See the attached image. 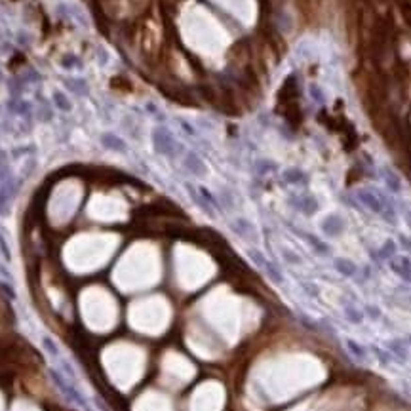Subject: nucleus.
Instances as JSON below:
<instances>
[{"instance_id":"nucleus-1","label":"nucleus","mask_w":411,"mask_h":411,"mask_svg":"<svg viewBox=\"0 0 411 411\" xmlns=\"http://www.w3.org/2000/svg\"><path fill=\"white\" fill-rule=\"evenodd\" d=\"M152 147H154V151L164 154V156H173L177 145H175L172 133L166 128H154V131H152Z\"/></svg>"},{"instance_id":"nucleus-2","label":"nucleus","mask_w":411,"mask_h":411,"mask_svg":"<svg viewBox=\"0 0 411 411\" xmlns=\"http://www.w3.org/2000/svg\"><path fill=\"white\" fill-rule=\"evenodd\" d=\"M52 377H54L55 385L59 387V390L65 394L69 400L73 402V404H76V406H80V408L88 410V404H86V400H84V396L78 392V389H76L73 383H69L67 379L61 377V373H55V371H52Z\"/></svg>"},{"instance_id":"nucleus-3","label":"nucleus","mask_w":411,"mask_h":411,"mask_svg":"<svg viewBox=\"0 0 411 411\" xmlns=\"http://www.w3.org/2000/svg\"><path fill=\"white\" fill-rule=\"evenodd\" d=\"M322 232H324L325 236H329V238H335V236H339V234H343V230H345V219L341 215H337V213H331V215L324 217V221H322Z\"/></svg>"},{"instance_id":"nucleus-4","label":"nucleus","mask_w":411,"mask_h":411,"mask_svg":"<svg viewBox=\"0 0 411 411\" xmlns=\"http://www.w3.org/2000/svg\"><path fill=\"white\" fill-rule=\"evenodd\" d=\"M389 265L394 274H398L404 282H410L411 284V259L410 257H392L389 259Z\"/></svg>"},{"instance_id":"nucleus-5","label":"nucleus","mask_w":411,"mask_h":411,"mask_svg":"<svg viewBox=\"0 0 411 411\" xmlns=\"http://www.w3.org/2000/svg\"><path fill=\"white\" fill-rule=\"evenodd\" d=\"M381 177H383V181H385V185H387V189H389L390 193H394V195L402 193V179L394 170H390L387 166L381 168Z\"/></svg>"},{"instance_id":"nucleus-6","label":"nucleus","mask_w":411,"mask_h":411,"mask_svg":"<svg viewBox=\"0 0 411 411\" xmlns=\"http://www.w3.org/2000/svg\"><path fill=\"white\" fill-rule=\"evenodd\" d=\"M101 145H103L105 149H108V151H114V152L128 151L126 141L120 139L118 135H114V133H103V135H101Z\"/></svg>"},{"instance_id":"nucleus-7","label":"nucleus","mask_w":411,"mask_h":411,"mask_svg":"<svg viewBox=\"0 0 411 411\" xmlns=\"http://www.w3.org/2000/svg\"><path fill=\"white\" fill-rule=\"evenodd\" d=\"M333 267H335V271L339 272L341 276H345V278H354L358 274L356 263H352V261L346 259V257H337V259L333 261Z\"/></svg>"},{"instance_id":"nucleus-8","label":"nucleus","mask_w":411,"mask_h":411,"mask_svg":"<svg viewBox=\"0 0 411 411\" xmlns=\"http://www.w3.org/2000/svg\"><path fill=\"white\" fill-rule=\"evenodd\" d=\"M185 168L191 173H195L196 177L206 175V164L202 162V158H200L198 154H195V152H189V154L185 156Z\"/></svg>"},{"instance_id":"nucleus-9","label":"nucleus","mask_w":411,"mask_h":411,"mask_svg":"<svg viewBox=\"0 0 411 411\" xmlns=\"http://www.w3.org/2000/svg\"><path fill=\"white\" fill-rule=\"evenodd\" d=\"M387 350H389L392 356L396 358L398 362H408V356H410V352H408V348H406V345L402 343V341H398V339H394V341H389L387 343Z\"/></svg>"},{"instance_id":"nucleus-10","label":"nucleus","mask_w":411,"mask_h":411,"mask_svg":"<svg viewBox=\"0 0 411 411\" xmlns=\"http://www.w3.org/2000/svg\"><path fill=\"white\" fill-rule=\"evenodd\" d=\"M345 346H346V350L352 354V358L354 360H358V362H364L366 358H368V348L364 345H360L358 341H354V339H345Z\"/></svg>"},{"instance_id":"nucleus-11","label":"nucleus","mask_w":411,"mask_h":411,"mask_svg":"<svg viewBox=\"0 0 411 411\" xmlns=\"http://www.w3.org/2000/svg\"><path fill=\"white\" fill-rule=\"evenodd\" d=\"M303 238L307 240V242H308L310 246H312V249L316 251V253H318V255H324V257H325V255H329V253H331L329 246H327L325 242H322V240L318 238V236H314V234H308V232H307V234H303Z\"/></svg>"},{"instance_id":"nucleus-12","label":"nucleus","mask_w":411,"mask_h":411,"mask_svg":"<svg viewBox=\"0 0 411 411\" xmlns=\"http://www.w3.org/2000/svg\"><path fill=\"white\" fill-rule=\"evenodd\" d=\"M343 314H345L346 322H350V324L354 325L364 324V312H362L358 307H354V305H346L345 308H343Z\"/></svg>"},{"instance_id":"nucleus-13","label":"nucleus","mask_w":411,"mask_h":411,"mask_svg":"<svg viewBox=\"0 0 411 411\" xmlns=\"http://www.w3.org/2000/svg\"><path fill=\"white\" fill-rule=\"evenodd\" d=\"M185 187H187V191H189V195H191V198H193L196 204H198L200 207H202V209H204L207 215H209V217H215V211L211 209V206L207 204L204 198H202V195H198V193H196L195 189H193V185H191V183H185Z\"/></svg>"},{"instance_id":"nucleus-14","label":"nucleus","mask_w":411,"mask_h":411,"mask_svg":"<svg viewBox=\"0 0 411 411\" xmlns=\"http://www.w3.org/2000/svg\"><path fill=\"white\" fill-rule=\"evenodd\" d=\"M293 204H295L297 209L305 211L307 215H312L314 211L318 209V202L314 200L312 196H303V200H301V202H293Z\"/></svg>"},{"instance_id":"nucleus-15","label":"nucleus","mask_w":411,"mask_h":411,"mask_svg":"<svg viewBox=\"0 0 411 411\" xmlns=\"http://www.w3.org/2000/svg\"><path fill=\"white\" fill-rule=\"evenodd\" d=\"M232 227H234V230L238 232L242 238H251V236H253V227H251V223L246 221V219H236Z\"/></svg>"},{"instance_id":"nucleus-16","label":"nucleus","mask_w":411,"mask_h":411,"mask_svg":"<svg viewBox=\"0 0 411 411\" xmlns=\"http://www.w3.org/2000/svg\"><path fill=\"white\" fill-rule=\"evenodd\" d=\"M263 271L269 274V278H271L272 282H276V284H284V274H282V271L272 263V261L267 259V263H265V267H263Z\"/></svg>"},{"instance_id":"nucleus-17","label":"nucleus","mask_w":411,"mask_h":411,"mask_svg":"<svg viewBox=\"0 0 411 411\" xmlns=\"http://www.w3.org/2000/svg\"><path fill=\"white\" fill-rule=\"evenodd\" d=\"M54 105L59 110H63V112H69L71 108H73V105H71V99L67 98L63 92H59V90H55L54 92Z\"/></svg>"},{"instance_id":"nucleus-18","label":"nucleus","mask_w":411,"mask_h":411,"mask_svg":"<svg viewBox=\"0 0 411 411\" xmlns=\"http://www.w3.org/2000/svg\"><path fill=\"white\" fill-rule=\"evenodd\" d=\"M284 179H286L288 183L297 185V183H301V181H305V179H307V175H305V173L301 172V170L293 168V170H288V172L284 173Z\"/></svg>"},{"instance_id":"nucleus-19","label":"nucleus","mask_w":411,"mask_h":411,"mask_svg":"<svg viewBox=\"0 0 411 411\" xmlns=\"http://www.w3.org/2000/svg\"><path fill=\"white\" fill-rule=\"evenodd\" d=\"M379 255H381V259H392V257L396 255V244H394V240H387L385 246L379 251Z\"/></svg>"},{"instance_id":"nucleus-20","label":"nucleus","mask_w":411,"mask_h":411,"mask_svg":"<svg viewBox=\"0 0 411 411\" xmlns=\"http://www.w3.org/2000/svg\"><path fill=\"white\" fill-rule=\"evenodd\" d=\"M371 350L375 352V356H377V360L383 364V366H389L390 362H392V354H390L389 350H383L381 346H377V345H373L371 346Z\"/></svg>"},{"instance_id":"nucleus-21","label":"nucleus","mask_w":411,"mask_h":411,"mask_svg":"<svg viewBox=\"0 0 411 411\" xmlns=\"http://www.w3.org/2000/svg\"><path fill=\"white\" fill-rule=\"evenodd\" d=\"M248 255L251 257V261H253V263H255L257 267H261V269L265 267V263H267V257H265L263 253H261L259 249H248Z\"/></svg>"},{"instance_id":"nucleus-22","label":"nucleus","mask_w":411,"mask_h":411,"mask_svg":"<svg viewBox=\"0 0 411 411\" xmlns=\"http://www.w3.org/2000/svg\"><path fill=\"white\" fill-rule=\"evenodd\" d=\"M301 288H303V292L307 293L308 297H312V299L318 297V286L312 284V282H301Z\"/></svg>"},{"instance_id":"nucleus-23","label":"nucleus","mask_w":411,"mask_h":411,"mask_svg":"<svg viewBox=\"0 0 411 411\" xmlns=\"http://www.w3.org/2000/svg\"><path fill=\"white\" fill-rule=\"evenodd\" d=\"M366 314H368L371 320H381V316H383L375 305H366Z\"/></svg>"},{"instance_id":"nucleus-24","label":"nucleus","mask_w":411,"mask_h":411,"mask_svg":"<svg viewBox=\"0 0 411 411\" xmlns=\"http://www.w3.org/2000/svg\"><path fill=\"white\" fill-rule=\"evenodd\" d=\"M282 253H284V257L288 259V263H292V265H301V257H297L293 251H290V249H284Z\"/></svg>"},{"instance_id":"nucleus-25","label":"nucleus","mask_w":411,"mask_h":411,"mask_svg":"<svg viewBox=\"0 0 411 411\" xmlns=\"http://www.w3.org/2000/svg\"><path fill=\"white\" fill-rule=\"evenodd\" d=\"M0 251H2V255H4V259L6 261L11 259V253H10V249H8V244H6V240H4L2 234H0Z\"/></svg>"},{"instance_id":"nucleus-26","label":"nucleus","mask_w":411,"mask_h":411,"mask_svg":"<svg viewBox=\"0 0 411 411\" xmlns=\"http://www.w3.org/2000/svg\"><path fill=\"white\" fill-rule=\"evenodd\" d=\"M0 288L4 290V293H6L8 297H11V299H15V293H13V288H11V286H8L6 282H0Z\"/></svg>"},{"instance_id":"nucleus-27","label":"nucleus","mask_w":411,"mask_h":411,"mask_svg":"<svg viewBox=\"0 0 411 411\" xmlns=\"http://www.w3.org/2000/svg\"><path fill=\"white\" fill-rule=\"evenodd\" d=\"M8 211V206H6V198H4V193L0 191V213H6Z\"/></svg>"},{"instance_id":"nucleus-28","label":"nucleus","mask_w":411,"mask_h":411,"mask_svg":"<svg viewBox=\"0 0 411 411\" xmlns=\"http://www.w3.org/2000/svg\"><path fill=\"white\" fill-rule=\"evenodd\" d=\"M400 242H402V246H404V248L411 251V238H408V236H400Z\"/></svg>"},{"instance_id":"nucleus-29","label":"nucleus","mask_w":411,"mask_h":411,"mask_svg":"<svg viewBox=\"0 0 411 411\" xmlns=\"http://www.w3.org/2000/svg\"><path fill=\"white\" fill-rule=\"evenodd\" d=\"M406 219H408V225L411 227V213H408V215H406Z\"/></svg>"},{"instance_id":"nucleus-30","label":"nucleus","mask_w":411,"mask_h":411,"mask_svg":"<svg viewBox=\"0 0 411 411\" xmlns=\"http://www.w3.org/2000/svg\"><path fill=\"white\" fill-rule=\"evenodd\" d=\"M410 345H411V337H410Z\"/></svg>"},{"instance_id":"nucleus-31","label":"nucleus","mask_w":411,"mask_h":411,"mask_svg":"<svg viewBox=\"0 0 411 411\" xmlns=\"http://www.w3.org/2000/svg\"><path fill=\"white\" fill-rule=\"evenodd\" d=\"M410 299H411V297H410Z\"/></svg>"}]
</instances>
